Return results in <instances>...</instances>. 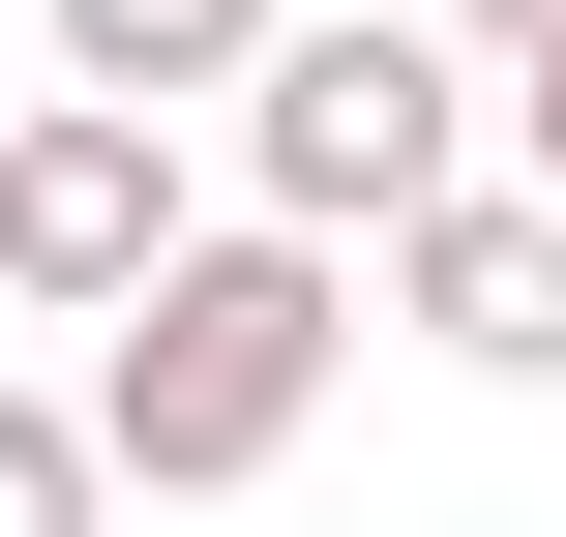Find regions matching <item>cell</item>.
I'll return each instance as SVG.
<instances>
[{"mask_svg":"<svg viewBox=\"0 0 566 537\" xmlns=\"http://www.w3.org/2000/svg\"><path fill=\"white\" fill-rule=\"evenodd\" d=\"M328 359H358V269L239 209V239H179V269L90 329V389H60V419H90V478H149V508H239V478H298Z\"/></svg>","mask_w":566,"mask_h":537,"instance_id":"cell-1","label":"cell"},{"mask_svg":"<svg viewBox=\"0 0 566 537\" xmlns=\"http://www.w3.org/2000/svg\"><path fill=\"white\" fill-rule=\"evenodd\" d=\"M239 179H269V239H418L448 179H478V60L418 30V0H358V30H269L239 60Z\"/></svg>","mask_w":566,"mask_h":537,"instance_id":"cell-2","label":"cell"},{"mask_svg":"<svg viewBox=\"0 0 566 537\" xmlns=\"http://www.w3.org/2000/svg\"><path fill=\"white\" fill-rule=\"evenodd\" d=\"M179 239H209V209H179V120H90V90L0 120V299H30V329H119Z\"/></svg>","mask_w":566,"mask_h":537,"instance_id":"cell-3","label":"cell"},{"mask_svg":"<svg viewBox=\"0 0 566 537\" xmlns=\"http://www.w3.org/2000/svg\"><path fill=\"white\" fill-rule=\"evenodd\" d=\"M388 329H448L478 389H566V209L537 179H448V209L388 239Z\"/></svg>","mask_w":566,"mask_h":537,"instance_id":"cell-4","label":"cell"},{"mask_svg":"<svg viewBox=\"0 0 566 537\" xmlns=\"http://www.w3.org/2000/svg\"><path fill=\"white\" fill-rule=\"evenodd\" d=\"M269 30H298V0H60V90H90V120H179V90H239Z\"/></svg>","mask_w":566,"mask_h":537,"instance_id":"cell-5","label":"cell"},{"mask_svg":"<svg viewBox=\"0 0 566 537\" xmlns=\"http://www.w3.org/2000/svg\"><path fill=\"white\" fill-rule=\"evenodd\" d=\"M0 537H119V478H90V419H60V389H0Z\"/></svg>","mask_w":566,"mask_h":537,"instance_id":"cell-6","label":"cell"},{"mask_svg":"<svg viewBox=\"0 0 566 537\" xmlns=\"http://www.w3.org/2000/svg\"><path fill=\"white\" fill-rule=\"evenodd\" d=\"M418 30H448V60H566V0H418Z\"/></svg>","mask_w":566,"mask_h":537,"instance_id":"cell-7","label":"cell"},{"mask_svg":"<svg viewBox=\"0 0 566 537\" xmlns=\"http://www.w3.org/2000/svg\"><path fill=\"white\" fill-rule=\"evenodd\" d=\"M507 149H537V209H566V60H507Z\"/></svg>","mask_w":566,"mask_h":537,"instance_id":"cell-8","label":"cell"}]
</instances>
